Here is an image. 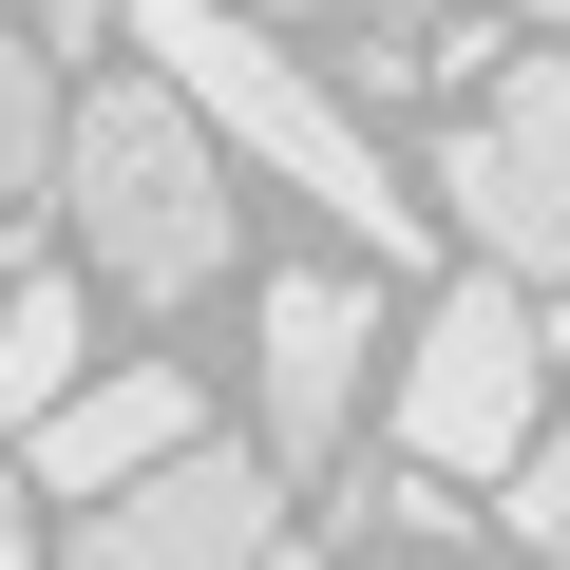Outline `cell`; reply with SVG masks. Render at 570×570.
<instances>
[{"label":"cell","mask_w":570,"mask_h":570,"mask_svg":"<svg viewBox=\"0 0 570 570\" xmlns=\"http://www.w3.org/2000/svg\"><path fill=\"white\" fill-rule=\"evenodd\" d=\"M58 134H77V96H58V39H0V228L58 190Z\"/></svg>","instance_id":"9c48e42d"},{"label":"cell","mask_w":570,"mask_h":570,"mask_svg":"<svg viewBox=\"0 0 570 570\" xmlns=\"http://www.w3.org/2000/svg\"><path fill=\"white\" fill-rule=\"evenodd\" d=\"M266 551H285V456L190 438V456H153L134 494H96L58 570H266Z\"/></svg>","instance_id":"8992f818"},{"label":"cell","mask_w":570,"mask_h":570,"mask_svg":"<svg viewBox=\"0 0 570 570\" xmlns=\"http://www.w3.org/2000/svg\"><path fill=\"white\" fill-rule=\"evenodd\" d=\"M209 419H190V381L171 362H96L58 419H39V494H134L153 456H190Z\"/></svg>","instance_id":"52a82bcc"},{"label":"cell","mask_w":570,"mask_h":570,"mask_svg":"<svg viewBox=\"0 0 570 570\" xmlns=\"http://www.w3.org/2000/svg\"><path fill=\"white\" fill-rule=\"evenodd\" d=\"M134 20V0H39V39H115Z\"/></svg>","instance_id":"8fae6325"},{"label":"cell","mask_w":570,"mask_h":570,"mask_svg":"<svg viewBox=\"0 0 570 570\" xmlns=\"http://www.w3.org/2000/svg\"><path fill=\"white\" fill-rule=\"evenodd\" d=\"M0 570H58V551H39V513H20V494H0Z\"/></svg>","instance_id":"7c38bea8"},{"label":"cell","mask_w":570,"mask_h":570,"mask_svg":"<svg viewBox=\"0 0 570 570\" xmlns=\"http://www.w3.org/2000/svg\"><path fill=\"white\" fill-rule=\"evenodd\" d=\"M494 20H532V39H570V0H494Z\"/></svg>","instance_id":"5bb4252c"},{"label":"cell","mask_w":570,"mask_h":570,"mask_svg":"<svg viewBox=\"0 0 570 570\" xmlns=\"http://www.w3.org/2000/svg\"><path fill=\"white\" fill-rule=\"evenodd\" d=\"M266 570H324V551H266Z\"/></svg>","instance_id":"9a60e30c"},{"label":"cell","mask_w":570,"mask_h":570,"mask_svg":"<svg viewBox=\"0 0 570 570\" xmlns=\"http://www.w3.org/2000/svg\"><path fill=\"white\" fill-rule=\"evenodd\" d=\"M247 20H381V0H247Z\"/></svg>","instance_id":"4fadbf2b"},{"label":"cell","mask_w":570,"mask_h":570,"mask_svg":"<svg viewBox=\"0 0 570 570\" xmlns=\"http://www.w3.org/2000/svg\"><path fill=\"white\" fill-rule=\"evenodd\" d=\"M77 381H96V305H77V266H20V285H0V419L39 438Z\"/></svg>","instance_id":"ba28073f"},{"label":"cell","mask_w":570,"mask_h":570,"mask_svg":"<svg viewBox=\"0 0 570 570\" xmlns=\"http://www.w3.org/2000/svg\"><path fill=\"white\" fill-rule=\"evenodd\" d=\"M362 381H381V285H362V266H285L266 305H247L266 456H285V475H324V456H343V419H362Z\"/></svg>","instance_id":"5b68a950"},{"label":"cell","mask_w":570,"mask_h":570,"mask_svg":"<svg viewBox=\"0 0 570 570\" xmlns=\"http://www.w3.org/2000/svg\"><path fill=\"white\" fill-rule=\"evenodd\" d=\"M494 532H513V551H551V570H570V438H532V456H513V475H494Z\"/></svg>","instance_id":"30bf717a"},{"label":"cell","mask_w":570,"mask_h":570,"mask_svg":"<svg viewBox=\"0 0 570 570\" xmlns=\"http://www.w3.org/2000/svg\"><path fill=\"white\" fill-rule=\"evenodd\" d=\"M134 39H153V77H171V96H190V115H209V134H228L266 190H305L343 247H381V266L419 247V190L381 171L362 96H343V77H305V58L247 20V0H134Z\"/></svg>","instance_id":"6da1fadb"},{"label":"cell","mask_w":570,"mask_h":570,"mask_svg":"<svg viewBox=\"0 0 570 570\" xmlns=\"http://www.w3.org/2000/svg\"><path fill=\"white\" fill-rule=\"evenodd\" d=\"M419 190L475 228V266L570 285V58H513V77L438 134V171H419Z\"/></svg>","instance_id":"277c9868"},{"label":"cell","mask_w":570,"mask_h":570,"mask_svg":"<svg viewBox=\"0 0 570 570\" xmlns=\"http://www.w3.org/2000/svg\"><path fill=\"white\" fill-rule=\"evenodd\" d=\"M228 134L171 96V77H96L77 134H58V209H77V266L115 305H209L228 285Z\"/></svg>","instance_id":"7a4b0ae2"},{"label":"cell","mask_w":570,"mask_h":570,"mask_svg":"<svg viewBox=\"0 0 570 570\" xmlns=\"http://www.w3.org/2000/svg\"><path fill=\"white\" fill-rule=\"evenodd\" d=\"M532 438H551V305H532L513 266H475V285H438L419 343H400V456L513 475Z\"/></svg>","instance_id":"3957f363"}]
</instances>
